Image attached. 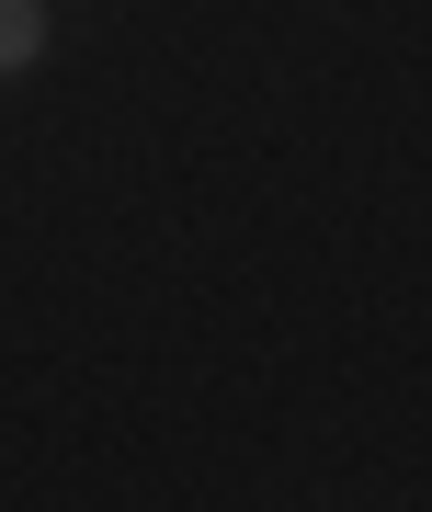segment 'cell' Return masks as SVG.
I'll return each mask as SVG.
<instances>
[{
	"instance_id": "1",
	"label": "cell",
	"mask_w": 432,
	"mask_h": 512,
	"mask_svg": "<svg viewBox=\"0 0 432 512\" xmlns=\"http://www.w3.org/2000/svg\"><path fill=\"white\" fill-rule=\"evenodd\" d=\"M46 57V0H0V80Z\"/></svg>"
}]
</instances>
